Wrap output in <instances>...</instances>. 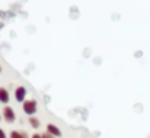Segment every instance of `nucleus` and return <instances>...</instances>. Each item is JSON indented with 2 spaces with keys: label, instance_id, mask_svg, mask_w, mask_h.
<instances>
[{
  "label": "nucleus",
  "instance_id": "3",
  "mask_svg": "<svg viewBox=\"0 0 150 138\" xmlns=\"http://www.w3.org/2000/svg\"><path fill=\"white\" fill-rule=\"evenodd\" d=\"M15 100L19 103H23L26 100V89L23 86H18L15 89Z\"/></svg>",
  "mask_w": 150,
  "mask_h": 138
},
{
  "label": "nucleus",
  "instance_id": "11",
  "mask_svg": "<svg viewBox=\"0 0 150 138\" xmlns=\"http://www.w3.org/2000/svg\"><path fill=\"white\" fill-rule=\"evenodd\" d=\"M0 71H1V65H0Z\"/></svg>",
  "mask_w": 150,
  "mask_h": 138
},
{
  "label": "nucleus",
  "instance_id": "10",
  "mask_svg": "<svg viewBox=\"0 0 150 138\" xmlns=\"http://www.w3.org/2000/svg\"><path fill=\"white\" fill-rule=\"evenodd\" d=\"M31 138H42V135L37 132V134H32V137H31Z\"/></svg>",
  "mask_w": 150,
  "mask_h": 138
},
{
  "label": "nucleus",
  "instance_id": "1",
  "mask_svg": "<svg viewBox=\"0 0 150 138\" xmlns=\"http://www.w3.org/2000/svg\"><path fill=\"white\" fill-rule=\"evenodd\" d=\"M22 111L25 115H28L29 118L34 116L38 111V102L35 99H26L23 103H22Z\"/></svg>",
  "mask_w": 150,
  "mask_h": 138
},
{
  "label": "nucleus",
  "instance_id": "7",
  "mask_svg": "<svg viewBox=\"0 0 150 138\" xmlns=\"http://www.w3.org/2000/svg\"><path fill=\"white\" fill-rule=\"evenodd\" d=\"M29 125H31L34 130H38V128L41 127V122H40V119H38L37 116H31V118H29Z\"/></svg>",
  "mask_w": 150,
  "mask_h": 138
},
{
  "label": "nucleus",
  "instance_id": "4",
  "mask_svg": "<svg viewBox=\"0 0 150 138\" xmlns=\"http://www.w3.org/2000/svg\"><path fill=\"white\" fill-rule=\"evenodd\" d=\"M47 132L51 134V135H54L55 138H58V137H61V135H63L61 130H60L57 125H54V124H48V125H47Z\"/></svg>",
  "mask_w": 150,
  "mask_h": 138
},
{
  "label": "nucleus",
  "instance_id": "8",
  "mask_svg": "<svg viewBox=\"0 0 150 138\" xmlns=\"http://www.w3.org/2000/svg\"><path fill=\"white\" fill-rule=\"evenodd\" d=\"M41 135H42V138H55L54 135H51V134H48L47 131H45V132H42Z\"/></svg>",
  "mask_w": 150,
  "mask_h": 138
},
{
  "label": "nucleus",
  "instance_id": "6",
  "mask_svg": "<svg viewBox=\"0 0 150 138\" xmlns=\"http://www.w3.org/2000/svg\"><path fill=\"white\" fill-rule=\"evenodd\" d=\"M9 138H29V137H28V134H26L25 131H21V130H13V131H10Z\"/></svg>",
  "mask_w": 150,
  "mask_h": 138
},
{
  "label": "nucleus",
  "instance_id": "9",
  "mask_svg": "<svg viewBox=\"0 0 150 138\" xmlns=\"http://www.w3.org/2000/svg\"><path fill=\"white\" fill-rule=\"evenodd\" d=\"M0 138H7V134L4 132V130H3V128H0Z\"/></svg>",
  "mask_w": 150,
  "mask_h": 138
},
{
  "label": "nucleus",
  "instance_id": "2",
  "mask_svg": "<svg viewBox=\"0 0 150 138\" xmlns=\"http://www.w3.org/2000/svg\"><path fill=\"white\" fill-rule=\"evenodd\" d=\"M3 119L7 122V124H13L16 121V113H15V109L10 108V106H4L3 108V113H1Z\"/></svg>",
  "mask_w": 150,
  "mask_h": 138
},
{
  "label": "nucleus",
  "instance_id": "5",
  "mask_svg": "<svg viewBox=\"0 0 150 138\" xmlns=\"http://www.w3.org/2000/svg\"><path fill=\"white\" fill-rule=\"evenodd\" d=\"M9 100H10V94H9V90H7L6 87H0V103L7 106Z\"/></svg>",
  "mask_w": 150,
  "mask_h": 138
},
{
  "label": "nucleus",
  "instance_id": "12",
  "mask_svg": "<svg viewBox=\"0 0 150 138\" xmlns=\"http://www.w3.org/2000/svg\"><path fill=\"white\" fill-rule=\"evenodd\" d=\"M0 119H1V113H0Z\"/></svg>",
  "mask_w": 150,
  "mask_h": 138
}]
</instances>
